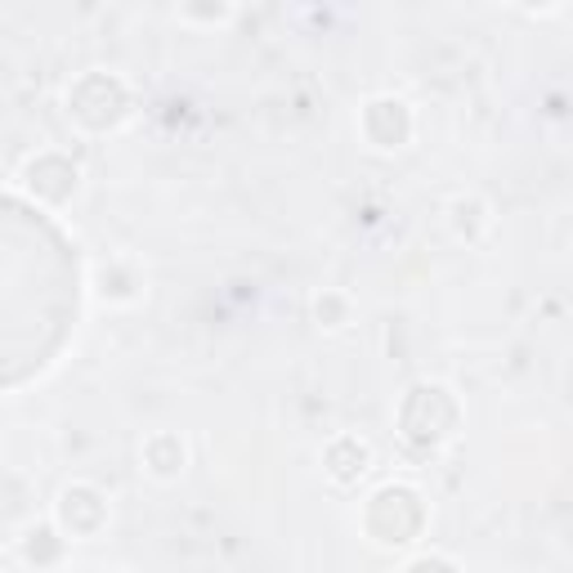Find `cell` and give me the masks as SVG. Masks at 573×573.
<instances>
[{
    "instance_id": "3",
    "label": "cell",
    "mask_w": 573,
    "mask_h": 573,
    "mask_svg": "<svg viewBox=\"0 0 573 573\" xmlns=\"http://www.w3.org/2000/svg\"><path fill=\"white\" fill-rule=\"evenodd\" d=\"M37 166H50V153H45V157H37ZM59 166H63V175H59V180L76 184V166H72V162H59ZM50 180H54V175H41V171H32V166H28V184H32L41 197H50ZM68 184H59V188H54V202H63V197L72 193Z\"/></svg>"
},
{
    "instance_id": "4",
    "label": "cell",
    "mask_w": 573,
    "mask_h": 573,
    "mask_svg": "<svg viewBox=\"0 0 573 573\" xmlns=\"http://www.w3.org/2000/svg\"><path fill=\"white\" fill-rule=\"evenodd\" d=\"M314 314H318V323H323V327H331V331H336V327H346V323H350V300L340 296V291H323V296L314 300Z\"/></svg>"
},
{
    "instance_id": "2",
    "label": "cell",
    "mask_w": 573,
    "mask_h": 573,
    "mask_svg": "<svg viewBox=\"0 0 573 573\" xmlns=\"http://www.w3.org/2000/svg\"><path fill=\"white\" fill-rule=\"evenodd\" d=\"M184 439L180 434H153L149 443H144V462H149V471L157 475V480H171V475H180L184 471Z\"/></svg>"
},
{
    "instance_id": "1",
    "label": "cell",
    "mask_w": 573,
    "mask_h": 573,
    "mask_svg": "<svg viewBox=\"0 0 573 573\" xmlns=\"http://www.w3.org/2000/svg\"><path fill=\"white\" fill-rule=\"evenodd\" d=\"M368 462H372V448L364 443V439H336V448H327V475L336 480V484H350V480H359L364 471H368Z\"/></svg>"
}]
</instances>
